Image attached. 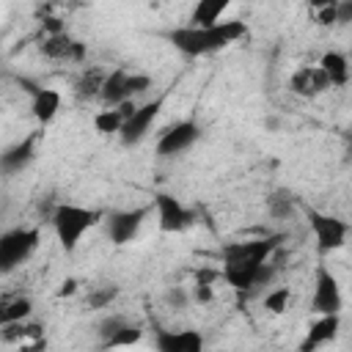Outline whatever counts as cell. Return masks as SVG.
<instances>
[{
	"mask_svg": "<svg viewBox=\"0 0 352 352\" xmlns=\"http://www.w3.org/2000/svg\"><path fill=\"white\" fill-rule=\"evenodd\" d=\"M99 220H102V212L85 209V206H74V204H60V206L52 212L55 236H58V242L63 245V250H69V253L80 245L82 234H85L88 228H94Z\"/></svg>",
	"mask_w": 352,
	"mask_h": 352,
	"instance_id": "6da1fadb",
	"label": "cell"
},
{
	"mask_svg": "<svg viewBox=\"0 0 352 352\" xmlns=\"http://www.w3.org/2000/svg\"><path fill=\"white\" fill-rule=\"evenodd\" d=\"M168 41L190 58L209 55V52H217V50L228 47V41L223 38L217 25H212V28H190V25L187 28H173V30H168Z\"/></svg>",
	"mask_w": 352,
	"mask_h": 352,
	"instance_id": "7a4b0ae2",
	"label": "cell"
},
{
	"mask_svg": "<svg viewBox=\"0 0 352 352\" xmlns=\"http://www.w3.org/2000/svg\"><path fill=\"white\" fill-rule=\"evenodd\" d=\"M220 278L226 283H231L239 292H250L258 286H267L275 278V267L270 261L264 264H253V261H226Z\"/></svg>",
	"mask_w": 352,
	"mask_h": 352,
	"instance_id": "3957f363",
	"label": "cell"
},
{
	"mask_svg": "<svg viewBox=\"0 0 352 352\" xmlns=\"http://www.w3.org/2000/svg\"><path fill=\"white\" fill-rule=\"evenodd\" d=\"M38 245L36 228H14L0 236V272H11L16 264H22Z\"/></svg>",
	"mask_w": 352,
	"mask_h": 352,
	"instance_id": "277c9868",
	"label": "cell"
},
{
	"mask_svg": "<svg viewBox=\"0 0 352 352\" xmlns=\"http://www.w3.org/2000/svg\"><path fill=\"white\" fill-rule=\"evenodd\" d=\"M308 223H311V228H314V236H316L322 253H330V250L344 248L346 231H349L344 220H338V217H333V214H322V212H316V209H308Z\"/></svg>",
	"mask_w": 352,
	"mask_h": 352,
	"instance_id": "5b68a950",
	"label": "cell"
},
{
	"mask_svg": "<svg viewBox=\"0 0 352 352\" xmlns=\"http://www.w3.org/2000/svg\"><path fill=\"white\" fill-rule=\"evenodd\" d=\"M278 245H280V236L231 242V245L223 248V264H226V261H253V264H264V261H270V253H272Z\"/></svg>",
	"mask_w": 352,
	"mask_h": 352,
	"instance_id": "8992f818",
	"label": "cell"
},
{
	"mask_svg": "<svg viewBox=\"0 0 352 352\" xmlns=\"http://www.w3.org/2000/svg\"><path fill=\"white\" fill-rule=\"evenodd\" d=\"M198 135H201V129H198L195 121H179V124L168 126V129L160 135V140H157V154H160V157H176V154L187 151V148L198 140Z\"/></svg>",
	"mask_w": 352,
	"mask_h": 352,
	"instance_id": "52a82bcc",
	"label": "cell"
},
{
	"mask_svg": "<svg viewBox=\"0 0 352 352\" xmlns=\"http://www.w3.org/2000/svg\"><path fill=\"white\" fill-rule=\"evenodd\" d=\"M311 311H316L319 316H327V314H338L341 311V289H338L336 275L327 267H319L316 270V289H314Z\"/></svg>",
	"mask_w": 352,
	"mask_h": 352,
	"instance_id": "ba28073f",
	"label": "cell"
},
{
	"mask_svg": "<svg viewBox=\"0 0 352 352\" xmlns=\"http://www.w3.org/2000/svg\"><path fill=\"white\" fill-rule=\"evenodd\" d=\"M146 214H148V209H126V212H113V214H107V236H110V242H116V245H126V242H132L135 236H138V231H140V226H143V220H146Z\"/></svg>",
	"mask_w": 352,
	"mask_h": 352,
	"instance_id": "9c48e42d",
	"label": "cell"
},
{
	"mask_svg": "<svg viewBox=\"0 0 352 352\" xmlns=\"http://www.w3.org/2000/svg\"><path fill=\"white\" fill-rule=\"evenodd\" d=\"M154 206H157V217H160V228L173 234V231H184L187 226H192V212L182 206V201H176L168 192H157L154 195Z\"/></svg>",
	"mask_w": 352,
	"mask_h": 352,
	"instance_id": "30bf717a",
	"label": "cell"
},
{
	"mask_svg": "<svg viewBox=\"0 0 352 352\" xmlns=\"http://www.w3.org/2000/svg\"><path fill=\"white\" fill-rule=\"evenodd\" d=\"M160 107H162V99H154V102H146V104L135 107V113H132V116L124 121V126H121V140H124V146H135V143H140V140L146 138V132H148V126L154 124Z\"/></svg>",
	"mask_w": 352,
	"mask_h": 352,
	"instance_id": "8fae6325",
	"label": "cell"
},
{
	"mask_svg": "<svg viewBox=\"0 0 352 352\" xmlns=\"http://www.w3.org/2000/svg\"><path fill=\"white\" fill-rule=\"evenodd\" d=\"M41 55L50 60H72V63H82L85 60V44L72 38L69 33L60 36H47L41 41Z\"/></svg>",
	"mask_w": 352,
	"mask_h": 352,
	"instance_id": "7c38bea8",
	"label": "cell"
},
{
	"mask_svg": "<svg viewBox=\"0 0 352 352\" xmlns=\"http://www.w3.org/2000/svg\"><path fill=\"white\" fill-rule=\"evenodd\" d=\"M327 88H333V85H330L327 74H324L319 66H302V69H297V72L292 74V80H289V91L297 94V96H319V94H324Z\"/></svg>",
	"mask_w": 352,
	"mask_h": 352,
	"instance_id": "4fadbf2b",
	"label": "cell"
},
{
	"mask_svg": "<svg viewBox=\"0 0 352 352\" xmlns=\"http://www.w3.org/2000/svg\"><path fill=\"white\" fill-rule=\"evenodd\" d=\"M157 349L160 352H204V336L198 330H160Z\"/></svg>",
	"mask_w": 352,
	"mask_h": 352,
	"instance_id": "5bb4252c",
	"label": "cell"
},
{
	"mask_svg": "<svg viewBox=\"0 0 352 352\" xmlns=\"http://www.w3.org/2000/svg\"><path fill=\"white\" fill-rule=\"evenodd\" d=\"M338 327H341V319L338 314H327V316H319L311 327H308V336L302 338L300 344V352H314L319 344H327L338 336Z\"/></svg>",
	"mask_w": 352,
	"mask_h": 352,
	"instance_id": "9a60e30c",
	"label": "cell"
},
{
	"mask_svg": "<svg viewBox=\"0 0 352 352\" xmlns=\"http://www.w3.org/2000/svg\"><path fill=\"white\" fill-rule=\"evenodd\" d=\"M36 157V138H25L16 146H11L6 154H0V170L6 173H19L22 168H28Z\"/></svg>",
	"mask_w": 352,
	"mask_h": 352,
	"instance_id": "2e32d148",
	"label": "cell"
},
{
	"mask_svg": "<svg viewBox=\"0 0 352 352\" xmlns=\"http://www.w3.org/2000/svg\"><path fill=\"white\" fill-rule=\"evenodd\" d=\"M30 110H33V118L38 124H50L58 116V110H60V94L52 91V88H36Z\"/></svg>",
	"mask_w": 352,
	"mask_h": 352,
	"instance_id": "e0dca14e",
	"label": "cell"
},
{
	"mask_svg": "<svg viewBox=\"0 0 352 352\" xmlns=\"http://www.w3.org/2000/svg\"><path fill=\"white\" fill-rule=\"evenodd\" d=\"M226 8H228V0H201L190 14V28H212V25H217Z\"/></svg>",
	"mask_w": 352,
	"mask_h": 352,
	"instance_id": "ac0fdd59",
	"label": "cell"
},
{
	"mask_svg": "<svg viewBox=\"0 0 352 352\" xmlns=\"http://www.w3.org/2000/svg\"><path fill=\"white\" fill-rule=\"evenodd\" d=\"M319 69L327 74L330 85H338L341 88V85L349 82V60L341 52H324L322 60H319Z\"/></svg>",
	"mask_w": 352,
	"mask_h": 352,
	"instance_id": "d6986e66",
	"label": "cell"
},
{
	"mask_svg": "<svg viewBox=\"0 0 352 352\" xmlns=\"http://www.w3.org/2000/svg\"><path fill=\"white\" fill-rule=\"evenodd\" d=\"M102 102L107 104V107H118L121 102H126L129 96H126V72L124 69H116V72H110L107 77H104V85H102Z\"/></svg>",
	"mask_w": 352,
	"mask_h": 352,
	"instance_id": "ffe728a7",
	"label": "cell"
},
{
	"mask_svg": "<svg viewBox=\"0 0 352 352\" xmlns=\"http://www.w3.org/2000/svg\"><path fill=\"white\" fill-rule=\"evenodd\" d=\"M104 77H107V72H102V69H96V66L85 69V72L74 80V94H77L80 99H94V96H99V94H102V85H104Z\"/></svg>",
	"mask_w": 352,
	"mask_h": 352,
	"instance_id": "44dd1931",
	"label": "cell"
},
{
	"mask_svg": "<svg viewBox=\"0 0 352 352\" xmlns=\"http://www.w3.org/2000/svg\"><path fill=\"white\" fill-rule=\"evenodd\" d=\"M33 311V302L28 297H14V300H3L0 308V327L3 324H14V322H25Z\"/></svg>",
	"mask_w": 352,
	"mask_h": 352,
	"instance_id": "7402d4cb",
	"label": "cell"
},
{
	"mask_svg": "<svg viewBox=\"0 0 352 352\" xmlns=\"http://www.w3.org/2000/svg\"><path fill=\"white\" fill-rule=\"evenodd\" d=\"M3 341H25V338H44V333H41V324H36V322H30V324H25V322H14V324H3Z\"/></svg>",
	"mask_w": 352,
	"mask_h": 352,
	"instance_id": "603a6c76",
	"label": "cell"
},
{
	"mask_svg": "<svg viewBox=\"0 0 352 352\" xmlns=\"http://www.w3.org/2000/svg\"><path fill=\"white\" fill-rule=\"evenodd\" d=\"M94 126H96V132H102V135H113V132H121L124 118H121V113H118L116 107H107V110H102V113L94 116Z\"/></svg>",
	"mask_w": 352,
	"mask_h": 352,
	"instance_id": "cb8c5ba5",
	"label": "cell"
},
{
	"mask_svg": "<svg viewBox=\"0 0 352 352\" xmlns=\"http://www.w3.org/2000/svg\"><path fill=\"white\" fill-rule=\"evenodd\" d=\"M118 297V286L116 283H104V286H96L88 292V308L91 311H102V308H110V302Z\"/></svg>",
	"mask_w": 352,
	"mask_h": 352,
	"instance_id": "d4e9b609",
	"label": "cell"
},
{
	"mask_svg": "<svg viewBox=\"0 0 352 352\" xmlns=\"http://www.w3.org/2000/svg\"><path fill=\"white\" fill-rule=\"evenodd\" d=\"M140 338H143V330H140L138 324L124 322V324L104 341V346H132V344H138Z\"/></svg>",
	"mask_w": 352,
	"mask_h": 352,
	"instance_id": "484cf974",
	"label": "cell"
},
{
	"mask_svg": "<svg viewBox=\"0 0 352 352\" xmlns=\"http://www.w3.org/2000/svg\"><path fill=\"white\" fill-rule=\"evenodd\" d=\"M267 209H270V214L272 217H289L292 212H294V198L286 192V190H278V192H272L270 198H267Z\"/></svg>",
	"mask_w": 352,
	"mask_h": 352,
	"instance_id": "4316f807",
	"label": "cell"
},
{
	"mask_svg": "<svg viewBox=\"0 0 352 352\" xmlns=\"http://www.w3.org/2000/svg\"><path fill=\"white\" fill-rule=\"evenodd\" d=\"M289 300H292L289 289H286V286H280V289H272V292L264 297V308H267L270 314H283V311H286V305H289Z\"/></svg>",
	"mask_w": 352,
	"mask_h": 352,
	"instance_id": "83f0119b",
	"label": "cell"
},
{
	"mask_svg": "<svg viewBox=\"0 0 352 352\" xmlns=\"http://www.w3.org/2000/svg\"><path fill=\"white\" fill-rule=\"evenodd\" d=\"M151 88V77L148 74H126V96H138V94H146Z\"/></svg>",
	"mask_w": 352,
	"mask_h": 352,
	"instance_id": "f1b7e54d",
	"label": "cell"
},
{
	"mask_svg": "<svg viewBox=\"0 0 352 352\" xmlns=\"http://www.w3.org/2000/svg\"><path fill=\"white\" fill-rule=\"evenodd\" d=\"M165 302H168V308L182 311V308H187L190 294H187V289H184V286H170V289L165 292Z\"/></svg>",
	"mask_w": 352,
	"mask_h": 352,
	"instance_id": "f546056e",
	"label": "cell"
},
{
	"mask_svg": "<svg viewBox=\"0 0 352 352\" xmlns=\"http://www.w3.org/2000/svg\"><path fill=\"white\" fill-rule=\"evenodd\" d=\"M190 297H192L195 302H201V305H206V302H212V300H214V289H212V283H204V280H195V286H192V292H190Z\"/></svg>",
	"mask_w": 352,
	"mask_h": 352,
	"instance_id": "4dcf8cb0",
	"label": "cell"
},
{
	"mask_svg": "<svg viewBox=\"0 0 352 352\" xmlns=\"http://www.w3.org/2000/svg\"><path fill=\"white\" fill-rule=\"evenodd\" d=\"M124 322H126L124 316H107V319H102V322H99V338H102V344H104V341H107Z\"/></svg>",
	"mask_w": 352,
	"mask_h": 352,
	"instance_id": "1f68e13d",
	"label": "cell"
},
{
	"mask_svg": "<svg viewBox=\"0 0 352 352\" xmlns=\"http://www.w3.org/2000/svg\"><path fill=\"white\" fill-rule=\"evenodd\" d=\"M316 19H319V25H336V0L333 3H319Z\"/></svg>",
	"mask_w": 352,
	"mask_h": 352,
	"instance_id": "d6a6232c",
	"label": "cell"
},
{
	"mask_svg": "<svg viewBox=\"0 0 352 352\" xmlns=\"http://www.w3.org/2000/svg\"><path fill=\"white\" fill-rule=\"evenodd\" d=\"M41 28L47 30V36H60V33H66L63 19H58V16H44V19H41Z\"/></svg>",
	"mask_w": 352,
	"mask_h": 352,
	"instance_id": "836d02e7",
	"label": "cell"
},
{
	"mask_svg": "<svg viewBox=\"0 0 352 352\" xmlns=\"http://www.w3.org/2000/svg\"><path fill=\"white\" fill-rule=\"evenodd\" d=\"M336 22H352V3H336Z\"/></svg>",
	"mask_w": 352,
	"mask_h": 352,
	"instance_id": "e575fe53",
	"label": "cell"
},
{
	"mask_svg": "<svg viewBox=\"0 0 352 352\" xmlns=\"http://www.w3.org/2000/svg\"><path fill=\"white\" fill-rule=\"evenodd\" d=\"M74 292H77V280L74 278H66L60 283V289H58V297H66V294H74Z\"/></svg>",
	"mask_w": 352,
	"mask_h": 352,
	"instance_id": "d590c367",
	"label": "cell"
},
{
	"mask_svg": "<svg viewBox=\"0 0 352 352\" xmlns=\"http://www.w3.org/2000/svg\"><path fill=\"white\" fill-rule=\"evenodd\" d=\"M135 107H138V104H135V102H132V99H126V102H121V104H118V107H116V110H118V113H121V118H124V121H126V118H129V116H132V113H135Z\"/></svg>",
	"mask_w": 352,
	"mask_h": 352,
	"instance_id": "8d00e7d4",
	"label": "cell"
},
{
	"mask_svg": "<svg viewBox=\"0 0 352 352\" xmlns=\"http://www.w3.org/2000/svg\"><path fill=\"white\" fill-rule=\"evenodd\" d=\"M0 308H3V300H0Z\"/></svg>",
	"mask_w": 352,
	"mask_h": 352,
	"instance_id": "74e56055",
	"label": "cell"
}]
</instances>
